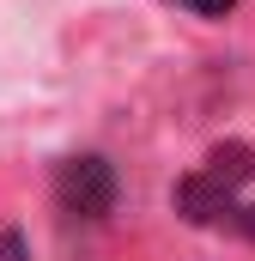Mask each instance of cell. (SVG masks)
<instances>
[{
    "label": "cell",
    "instance_id": "obj_5",
    "mask_svg": "<svg viewBox=\"0 0 255 261\" xmlns=\"http://www.w3.org/2000/svg\"><path fill=\"white\" fill-rule=\"evenodd\" d=\"M237 225L249 231V243H255V200H249V206H243V219H237Z\"/></svg>",
    "mask_w": 255,
    "mask_h": 261
},
{
    "label": "cell",
    "instance_id": "obj_1",
    "mask_svg": "<svg viewBox=\"0 0 255 261\" xmlns=\"http://www.w3.org/2000/svg\"><path fill=\"white\" fill-rule=\"evenodd\" d=\"M255 182V152L249 146H213L189 176L176 182V213L189 225H225V219H243V189Z\"/></svg>",
    "mask_w": 255,
    "mask_h": 261
},
{
    "label": "cell",
    "instance_id": "obj_2",
    "mask_svg": "<svg viewBox=\"0 0 255 261\" xmlns=\"http://www.w3.org/2000/svg\"><path fill=\"white\" fill-rule=\"evenodd\" d=\"M55 200H61L67 219H104L116 206V170H110V158H97V152L67 158L55 170Z\"/></svg>",
    "mask_w": 255,
    "mask_h": 261
},
{
    "label": "cell",
    "instance_id": "obj_3",
    "mask_svg": "<svg viewBox=\"0 0 255 261\" xmlns=\"http://www.w3.org/2000/svg\"><path fill=\"white\" fill-rule=\"evenodd\" d=\"M183 6H189V12H200V18H225L237 0H183Z\"/></svg>",
    "mask_w": 255,
    "mask_h": 261
},
{
    "label": "cell",
    "instance_id": "obj_4",
    "mask_svg": "<svg viewBox=\"0 0 255 261\" xmlns=\"http://www.w3.org/2000/svg\"><path fill=\"white\" fill-rule=\"evenodd\" d=\"M0 261H24V237L18 231H0Z\"/></svg>",
    "mask_w": 255,
    "mask_h": 261
}]
</instances>
